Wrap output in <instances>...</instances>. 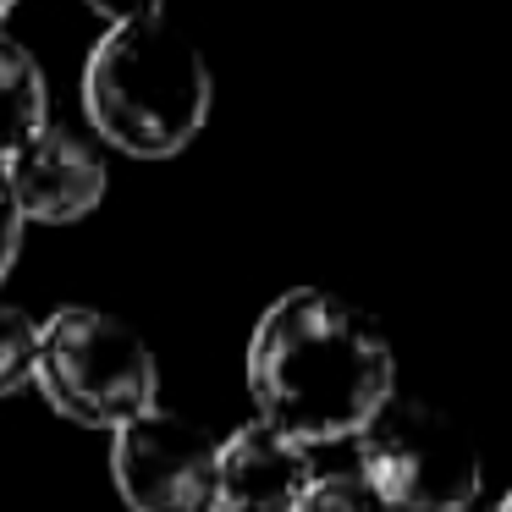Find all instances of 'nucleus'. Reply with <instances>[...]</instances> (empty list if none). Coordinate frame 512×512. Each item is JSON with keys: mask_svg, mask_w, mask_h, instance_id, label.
<instances>
[{"mask_svg": "<svg viewBox=\"0 0 512 512\" xmlns=\"http://www.w3.org/2000/svg\"><path fill=\"white\" fill-rule=\"evenodd\" d=\"M292 512H391V507L358 474H325L303 490V501Z\"/></svg>", "mask_w": 512, "mask_h": 512, "instance_id": "9d476101", "label": "nucleus"}, {"mask_svg": "<svg viewBox=\"0 0 512 512\" xmlns=\"http://www.w3.org/2000/svg\"><path fill=\"white\" fill-rule=\"evenodd\" d=\"M23 232H28V221H23V210H17L12 188H6V171H0V281H6V270L23 254Z\"/></svg>", "mask_w": 512, "mask_h": 512, "instance_id": "9b49d317", "label": "nucleus"}, {"mask_svg": "<svg viewBox=\"0 0 512 512\" xmlns=\"http://www.w3.org/2000/svg\"><path fill=\"white\" fill-rule=\"evenodd\" d=\"M50 127V78L39 56L17 34L0 28V166L28 144V138Z\"/></svg>", "mask_w": 512, "mask_h": 512, "instance_id": "6e6552de", "label": "nucleus"}, {"mask_svg": "<svg viewBox=\"0 0 512 512\" xmlns=\"http://www.w3.org/2000/svg\"><path fill=\"white\" fill-rule=\"evenodd\" d=\"M6 188H12L23 221L67 226L100 210L105 199V155L72 127H39L12 160H6Z\"/></svg>", "mask_w": 512, "mask_h": 512, "instance_id": "423d86ee", "label": "nucleus"}, {"mask_svg": "<svg viewBox=\"0 0 512 512\" xmlns=\"http://www.w3.org/2000/svg\"><path fill=\"white\" fill-rule=\"evenodd\" d=\"M452 512H507V501L501 496H485V490H479V496H468V501H457Z\"/></svg>", "mask_w": 512, "mask_h": 512, "instance_id": "ddd939ff", "label": "nucleus"}, {"mask_svg": "<svg viewBox=\"0 0 512 512\" xmlns=\"http://www.w3.org/2000/svg\"><path fill=\"white\" fill-rule=\"evenodd\" d=\"M34 386L61 419L89 430H122L127 419L155 408L160 364L122 314L67 303L50 320H39Z\"/></svg>", "mask_w": 512, "mask_h": 512, "instance_id": "7ed1b4c3", "label": "nucleus"}, {"mask_svg": "<svg viewBox=\"0 0 512 512\" xmlns=\"http://www.w3.org/2000/svg\"><path fill=\"white\" fill-rule=\"evenodd\" d=\"M111 479L133 512H215V435L155 402L111 430Z\"/></svg>", "mask_w": 512, "mask_h": 512, "instance_id": "39448f33", "label": "nucleus"}, {"mask_svg": "<svg viewBox=\"0 0 512 512\" xmlns=\"http://www.w3.org/2000/svg\"><path fill=\"white\" fill-rule=\"evenodd\" d=\"M12 6H17V0H0V17H6V12H12Z\"/></svg>", "mask_w": 512, "mask_h": 512, "instance_id": "4468645a", "label": "nucleus"}, {"mask_svg": "<svg viewBox=\"0 0 512 512\" xmlns=\"http://www.w3.org/2000/svg\"><path fill=\"white\" fill-rule=\"evenodd\" d=\"M210 105V61L166 17H133L105 28L83 61V111L105 144L133 160L182 155L204 133Z\"/></svg>", "mask_w": 512, "mask_h": 512, "instance_id": "f03ea898", "label": "nucleus"}, {"mask_svg": "<svg viewBox=\"0 0 512 512\" xmlns=\"http://www.w3.org/2000/svg\"><path fill=\"white\" fill-rule=\"evenodd\" d=\"M248 391L265 424L314 446L358 435L397 391V353L369 309L325 287L276 298L248 342Z\"/></svg>", "mask_w": 512, "mask_h": 512, "instance_id": "f257e3e1", "label": "nucleus"}, {"mask_svg": "<svg viewBox=\"0 0 512 512\" xmlns=\"http://www.w3.org/2000/svg\"><path fill=\"white\" fill-rule=\"evenodd\" d=\"M314 479L309 446L265 419L215 441V512H292Z\"/></svg>", "mask_w": 512, "mask_h": 512, "instance_id": "0eeeda50", "label": "nucleus"}, {"mask_svg": "<svg viewBox=\"0 0 512 512\" xmlns=\"http://www.w3.org/2000/svg\"><path fill=\"white\" fill-rule=\"evenodd\" d=\"M358 479L391 512H452L479 496V452L446 408L391 391L358 424Z\"/></svg>", "mask_w": 512, "mask_h": 512, "instance_id": "20e7f679", "label": "nucleus"}, {"mask_svg": "<svg viewBox=\"0 0 512 512\" xmlns=\"http://www.w3.org/2000/svg\"><path fill=\"white\" fill-rule=\"evenodd\" d=\"M83 6H94L100 17H111V28L133 23V17H160L166 12V0H83Z\"/></svg>", "mask_w": 512, "mask_h": 512, "instance_id": "f8f14e48", "label": "nucleus"}, {"mask_svg": "<svg viewBox=\"0 0 512 512\" xmlns=\"http://www.w3.org/2000/svg\"><path fill=\"white\" fill-rule=\"evenodd\" d=\"M34 353H39V320L23 303L0 298V397L34 380Z\"/></svg>", "mask_w": 512, "mask_h": 512, "instance_id": "1a4fd4ad", "label": "nucleus"}]
</instances>
